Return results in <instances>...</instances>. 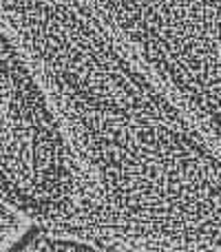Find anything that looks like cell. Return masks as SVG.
Masks as SVG:
<instances>
[{"label":"cell","mask_w":221,"mask_h":252,"mask_svg":"<svg viewBox=\"0 0 221 252\" xmlns=\"http://www.w3.org/2000/svg\"><path fill=\"white\" fill-rule=\"evenodd\" d=\"M82 177L71 235L124 252H219V142L93 2H0Z\"/></svg>","instance_id":"6da1fadb"},{"label":"cell","mask_w":221,"mask_h":252,"mask_svg":"<svg viewBox=\"0 0 221 252\" xmlns=\"http://www.w3.org/2000/svg\"><path fill=\"white\" fill-rule=\"evenodd\" d=\"M0 199L20 217L69 232L84 188L44 87L0 18Z\"/></svg>","instance_id":"7a4b0ae2"},{"label":"cell","mask_w":221,"mask_h":252,"mask_svg":"<svg viewBox=\"0 0 221 252\" xmlns=\"http://www.w3.org/2000/svg\"><path fill=\"white\" fill-rule=\"evenodd\" d=\"M148 75L219 142V2H93Z\"/></svg>","instance_id":"3957f363"}]
</instances>
